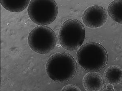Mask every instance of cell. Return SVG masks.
I'll return each instance as SVG.
<instances>
[{"instance_id":"1","label":"cell","mask_w":122,"mask_h":91,"mask_svg":"<svg viewBox=\"0 0 122 91\" xmlns=\"http://www.w3.org/2000/svg\"><path fill=\"white\" fill-rule=\"evenodd\" d=\"M77 64L73 57L67 53H57L50 57L46 64V73L57 83H66L75 77Z\"/></svg>"},{"instance_id":"2","label":"cell","mask_w":122,"mask_h":91,"mask_svg":"<svg viewBox=\"0 0 122 91\" xmlns=\"http://www.w3.org/2000/svg\"><path fill=\"white\" fill-rule=\"evenodd\" d=\"M76 60L83 70L99 72L107 65L108 54L105 48L96 42H89L81 46L76 53Z\"/></svg>"},{"instance_id":"3","label":"cell","mask_w":122,"mask_h":91,"mask_svg":"<svg viewBox=\"0 0 122 91\" xmlns=\"http://www.w3.org/2000/svg\"><path fill=\"white\" fill-rule=\"evenodd\" d=\"M83 24L77 19H68L62 23L59 32V41L63 48L74 51L82 46L85 38Z\"/></svg>"},{"instance_id":"4","label":"cell","mask_w":122,"mask_h":91,"mask_svg":"<svg viewBox=\"0 0 122 91\" xmlns=\"http://www.w3.org/2000/svg\"><path fill=\"white\" fill-rule=\"evenodd\" d=\"M29 18L36 24L46 26L53 22L57 18L58 8L53 0H31L27 9Z\"/></svg>"},{"instance_id":"5","label":"cell","mask_w":122,"mask_h":91,"mask_svg":"<svg viewBox=\"0 0 122 91\" xmlns=\"http://www.w3.org/2000/svg\"><path fill=\"white\" fill-rule=\"evenodd\" d=\"M28 45L38 54H46L51 52L57 43V37L54 31L48 26H39L29 33Z\"/></svg>"},{"instance_id":"6","label":"cell","mask_w":122,"mask_h":91,"mask_svg":"<svg viewBox=\"0 0 122 91\" xmlns=\"http://www.w3.org/2000/svg\"><path fill=\"white\" fill-rule=\"evenodd\" d=\"M107 18L108 14L106 9L98 5L87 7L82 16L83 22L90 28L101 27L106 23Z\"/></svg>"},{"instance_id":"7","label":"cell","mask_w":122,"mask_h":91,"mask_svg":"<svg viewBox=\"0 0 122 91\" xmlns=\"http://www.w3.org/2000/svg\"><path fill=\"white\" fill-rule=\"evenodd\" d=\"M83 84L86 91H101L104 86V80L98 72H89L84 76Z\"/></svg>"},{"instance_id":"8","label":"cell","mask_w":122,"mask_h":91,"mask_svg":"<svg viewBox=\"0 0 122 91\" xmlns=\"http://www.w3.org/2000/svg\"><path fill=\"white\" fill-rule=\"evenodd\" d=\"M103 77L106 83L117 86L122 82V68L117 65L110 66L105 71Z\"/></svg>"},{"instance_id":"9","label":"cell","mask_w":122,"mask_h":91,"mask_svg":"<svg viewBox=\"0 0 122 91\" xmlns=\"http://www.w3.org/2000/svg\"><path fill=\"white\" fill-rule=\"evenodd\" d=\"M30 0H0L3 7L8 11L12 12H19L23 11L28 7Z\"/></svg>"},{"instance_id":"10","label":"cell","mask_w":122,"mask_h":91,"mask_svg":"<svg viewBox=\"0 0 122 91\" xmlns=\"http://www.w3.org/2000/svg\"><path fill=\"white\" fill-rule=\"evenodd\" d=\"M122 0H114L111 2L109 5L107 12L113 20L121 24L122 23Z\"/></svg>"},{"instance_id":"11","label":"cell","mask_w":122,"mask_h":91,"mask_svg":"<svg viewBox=\"0 0 122 91\" xmlns=\"http://www.w3.org/2000/svg\"><path fill=\"white\" fill-rule=\"evenodd\" d=\"M61 91H68V90H72V91H81V90L79 87L74 85H68L64 86L62 89L61 90Z\"/></svg>"},{"instance_id":"12","label":"cell","mask_w":122,"mask_h":91,"mask_svg":"<svg viewBox=\"0 0 122 91\" xmlns=\"http://www.w3.org/2000/svg\"><path fill=\"white\" fill-rule=\"evenodd\" d=\"M104 90L116 91V90H114V86H113L112 85L110 84V83H108L107 85V87H106V89Z\"/></svg>"}]
</instances>
